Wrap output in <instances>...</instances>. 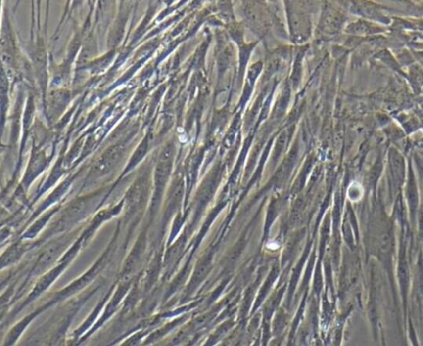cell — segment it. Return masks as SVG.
<instances>
[{"instance_id":"obj_1","label":"cell","mask_w":423,"mask_h":346,"mask_svg":"<svg viewBox=\"0 0 423 346\" xmlns=\"http://www.w3.org/2000/svg\"><path fill=\"white\" fill-rule=\"evenodd\" d=\"M120 151L121 148H118V147H114V148L109 150L103 156V158L98 161V163L95 166L96 171H98V172H103V171H105V170L107 171L108 169H110L112 165L117 162L116 161L118 160V156H120Z\"/></svg>"}]
</instances>
